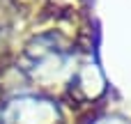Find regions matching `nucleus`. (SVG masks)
Returning a JSON list of instances; mask_svg holds the SVG:
<instances>
[{
    "instance_id": "obj_1",
    "label": "nucleus",
    "mask_w": 131,
    "mask_h": 124,
    "mask_svg": "<svg viewBox=\"0 0 131 124\" xmlns=\"http://www.w3.org/2000/svg\"><path fill=\"white\" fill-rule=\"evenodd\" d=\"M0 124H5V122H2V117H0Z\"/></svg>"
}]
</instances>
